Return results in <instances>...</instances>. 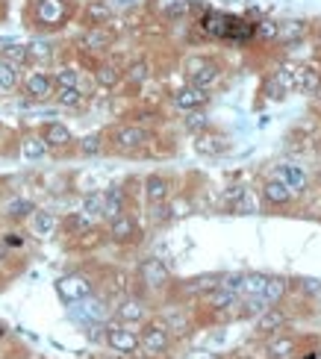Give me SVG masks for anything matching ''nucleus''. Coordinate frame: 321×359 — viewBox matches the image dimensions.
Returning a JSON list of instances; mask_svg holds the SVG:
<instances>
[{"mask_svg": "<svg viewBox=\"0 0 321 359\" xmlns=\"http://www.w3.org/2000/svg\"><path fill=\"white\" fill-rule=\"evenodd\" d=\"M92 291H95L92 280L83 277V274H65V277L57 280V295H59L65 303H77V300L88 298Z\"/></svg>", "mask_w": 321, "mask_h": 359, "instance_id": "obj_1", "label": "nucleus"}, {"mask_svg": "<svg viewBox=\"0 0 321 359\" xmlns=\"http://www.w3.org/2000/svg\"><path fill=\"white\" fill-rule=\"evenodd\" d=\"M65 18H68L65 0H36V21L41 27H62Z\"/></svg>", "mask_w": 321, "mask_h": 359, "instance_id": "obj_2", "label": "nucleus"}, {"mask_svg": "<svg viewBox=\"0 0 321 359\" xmlns=\"http://www.w3.org/2000/svg\"><path fill=\"white\" fill-rule=\"evenodd\" d=\"M271 180L283 183V186L289 189L292 194H301V192L307 189V171H304L301 165H292V162H283V165L274 168Z\"/></svg>", "mask_w": 321, "mask_h": 359, "instance_id": "obj_3", "label": "nucleus"}, {"mask_svg": "<svg viewBox=\"0 0 321 359\" xmlns=\"http://www.w3.org/2000/svg\"><path fill=\"white\" fill-rule=\"evenodd\" d=\"M139 277H142V283H145L148 289H162V286H168V280H171V271H168V265L162 263V259H145L142 263V268H139Z\"/></svg>", "mask_w": 321, "mask_h": 359, "instance_id": "obj_4", "label": "nucleus"}, {"mask_svg": "<svg viewBox=\"0 0 321 359\" xmlns=\"http://www.w3.org/2000/svg\"><path fill=\"white\" fill-rule=\"evenodd\" d=\"M106 345L118 353H136L139 351V336L133 330H127V327H121V324H109L106 327Z\"/></svg>", "mask_w": 321, "mask_h": 359, "instance_id": "obj_5", "label": "nucleus"}, {"mask_svg": "<svg viewBox=\"0 0 321 359\" xmlns=\"http://www.w3.org/2000/svg\"><path fill=\"white\" fill-rule=\"evenodd\" d=\"M71 315H74L77 321H83V324H97V321H106V303L88 295V298H83V300H77V303H74Z\"/></svg>", "mask_w": 321, "mask_h": 359, "instance_id": "obj_6", "label": "nucleus"}, {"mask_svg": "<svg viewBox=\"0 0 321 359\" xmlns=\"http://www.w3.org/2000/svg\"><path fill=\"white\" fill-rule=\"evenodd\" d=\"M148 139H150V136H148L142 127H121V130H115V136H113L115 147L121 150V154H133V150L145 147Z\"/></svg>", "mask_w": 321, "mask_h": 359, "instance_id": "obj_7", "label": "nucleus"}, {"mask_svg": "<svg viewBox=\"0 0 321 359\" xmlns=\"http://www.w3.org/2000/svg\"><path fill=\"white\" fill-rule=\"evenodd\" d=\"M218 65L209 62V59H192L189 62V80L192 85H197V89H206V85H213L218 80Z\"/></svg>", "mask_w": 321, "mask_h": 359, "instance_id": "obj_8", "label": "nucleus"}, {"mask_svg": "<svg viewBox=\"0 0 321 359\" xmlns=\"http://www.w3.org/2000/svg\"><path fill=\"white\" fill-rule=\"evenodd\" d=\"M53 77H48V74H41V71H32L27 83H24V94L30 97V101H48V97L53 94Z\"/></svg>", "mask_w": 321, "mask_h": 359, "instance_id": "obj_9", "label": "nucleus"}, {"mask_svg": "<svg viewBox=\"0 0 321 359\" xmlns=\"http://www.w3.org/2000/svg\"><path fill=\"white\" fill-rule=\"evenodd\" d=\"M168 330L162 327V324H148L145 333L139 336V345H145V351L150 353H162V351H168Z\"/></svg>", "mask_w": 321, "mask_h": 359, "instance_id": "obj_10", "label": "nucleus"}, {"mask_svg": "<svg viewBox=\"0 0 321 359\" xmlns=\"http://www.w3.org/2000/svg\"><path fill=\"white\" fill-rule=\"evenodd\" d=\"M124 206H127V194L121 186H109L104 192V215L101 218H118V215H124Z\"/></svg>", "mask_w": 321, "mask_h": 359, "instance_id": "obj_11", "label": "nucleus"}, {"mask_svg": "<svg viewBox=\"0 0 321 359\" xmlns=\"http://www.w3.org/2000/svg\"><path fill=\"white\" fill-rule=\"evenodd\" d=\"M113 30H106V24H97V27H88L86 32H83V41L80 45L86 48V50H106L109 45H113Z\"/></svg>", "mask_w": 321, "mask_h": 359, "instance_id": "obj_12", "label": "nucleus"}, {"mask_svg": "<svg viewBox=\"0 0 321 359\" xmlns=\"http://www.w3.org/2000/svg\"><path fill=\"white\" fill-rule=\"evenodd\" d=\"M209 101V94H206V89H197V85H186V89H180L174 94V103L180 106V110H201V106Z\"/></svg>", "mask_w": 321, "mask_h": 359, "instance_id": "obj_13", "label": "nucleus"}, {"mask_svg": "<svg viewBox=\"0 0 321 359\" xmlns=\"http://www.w3.org/2000/svg\"><path fill=\"white\" fill-rule=\"evenodd\" d=\"M115 315H118V321H121V324H139V321H145L148 307H145V303H142L139 298H127V300H121V303H118Z\"/></svg>", "mask_w": 321, "mask_h": 359, "instance_id": "obj_14", "label": "nucleus"}, {"mask_svg": "<svg viewBox=\"0 0 321 359\" xmlns=\"http://www.w3.org/2000/svg\"><path fill=\"white\" fill-rule=\"evenodd\" d=\"M41 139H44V145H48V147H68L71 141H74V139H71V130L65 127V124H59V121L44 124Z\"/></svg>", "mask_w": 321, "mask_h": 359, "instance_id": "obj_15", "label": "nucleus"}, {"mask_svg": "<svg viewBox=\"0 0 321 359\" xmlns=\"http://www.w3.org/2000/svg\"><path fill=\"white\" fill-rule=\"evenodd\" d=\"M30 227H32V233H36L39 238H50L53 233H57L59 218L53 212H48V209H36V212H32Z\"/></svg>", "mask_w": 321, "mask_h": 359, "instance_id": "obj_16", "label": "nucleus"}, {"mask_svg": "<svg viewBox=\"0 0 321 359\" xmlns=\"http://www.w3.org/2000/svg\"><path fill=\"white\" fill-rule=\"evenodd\" d=\"M168 192H171V183L162 177V174H150L145 180V198L150 203H165L168 201Z\"/></svg>", "mask_w": 321, "mask_h": 359, "instance_id": "obj_17", "label": "nucleus"}, {"mask_svg": "<svg viewBox=\"0 0 321 359\" xmlns=\"http://www.w3.org/2000/svg\"><path fill=\"white\" fill-rule=\"evenodd\" d=\"M286 321H289V318H286L283 309L269 307V309H265L260 318H257V330H260V333H278V330L286 327Z\"/></svg>", "mask_w": 321, "mask_h": 359, "instance_id": "obj_18", "label": "nucleus"}, {"mask_svg": "<svg viewBox=\"0 0 321 359\" xmlns=\"http://www.w3.org/2000/svg\"><path fill=\"white\" fill-rule=\"evenodd\" d=\"M109 236H113V242H130L136 236V221L130 215H118V218L109 221Z\"/></svg>", "mask_w": 321, "mask_h": 359, "instance_id": "obj_19", "label": "nucleus"}, {"mask_svg": "<svg viewBox=\"0 0 321 359\" xmlns=\"http://www.w3.org/2000/svg\"><path fill=\"white\" fill-rule=\"evenodd\" d=\"M201 27H204V32H209V36H215V39H227V27H230V15H221V12H209L204 15V21H201Z\"/></svg>", "mask_w": 321, "mask_h": 359, "instance_id": "obj_20", "label": "nucleus"}, {"mask_svg": "<svg viewBox=\"0 0 321 359\" xmlns=\"http://www.w3.org/2000/svg\"><path fill=\"white\" fill-rule=\"evenodd\" d=\"M262 198L269 201L271 206H286L292 201V192L283 186V183H278V180H269L265 183V189H262Z\"/></svg>", "mask_w": 321, "mask_h": 359, "instance_id": "obj_21", "label": "nucleus"}, {"mask_svg": "<svg viewBox=\"0 0 321 359\" xmlns=\"http://www.w3.org/2000/svg\"><path fill=\"white\" fill-rule=\"evenodd\" d=\"M236 300H239L236 291H230V289H224V286H215V289L206 295V303H209L213 309H230V307H236Z\"/></svg>", "mask_w": 321, "mask_h": 359, "instance_id": "obj_22", "label": "nucleus"}, {"mask_svg": "<svg viewBox=\"0 0 321 359\" xmlns=\"http://www.w3.org/2000/svg\"><path fill=\"white\" fill-rule=\"evenodd\" d=\"M318 89H321V71H315V68H301V74H298L295 92H301V94H315Z\"/></svg>", "mask_w": 321, "mask_h": 359, "instance_id": "obj_23", "label": "nucleus"}, {"mask_svg": "<svg viewBox=\"0 0 321 359\" xmlns=\"http://www.w3.org/2000/svg\"><path fill=\"white\" fill-rule=\"evenodd\" d=\"M269 283V274H242V289H239V295H245V298H260V291L262 286Z\"/></svg>", "mask_w": 321, "mask_h": 359, "instance_id": "obj_24", "label": "nucleus"}, {"mask_svg": "<svg viewBox=\"0 0 321 359\" xmlns=\"http://www.w3.org/2000/svg\"><path fill=\"white\" fill-rule=\"evenodd\" d=\"M283 295H286V280H280V277H269V283H265L262 291H260V298L269 303V307H274Z\"/></svg>", "mask_w": 321, "mask_h": 359, "instance_id": "obj_25", "label": "nucleus"}, {"mask_svg": "<svg viewBox=\"0 0 321 359\" xmlns=\"http://www.w3.org/2000/svg\"><path fill=\"white\" fill-rule=\"evenodd\" d=\"M269 356L271 359H292L295 356V339H289V336L271 339L269 342Z\"/></svg>", "mask_w": 321, "mask_h": 359, "instance_id": "obj_26", "label": "nucleus"}, {"mask_svg": "<svg viewBox=\"0 0 321 359\" xmlns=\"http://www.w3.org/2000/svg\"><path fill=\"white\" fill-rule=\"evenodd\" d=\"M192 12V0H162V15L168 21H180Z\"/></svg>", "mask_w": 321, "mask_h": 359, "instance_id": "obj_27", "label": "nucleus"}, {"mask_svg": "<svg viewBox=\"0 0 321 359\" xmlns=\"http://www.w3.org/2000/svg\"><path fill=\"white\" fill-rule=\"evenodd\" d=\"M80 212L86 215V218H101L104 215V192H88L83 198Z\"/></svg>", "mask_w": 321, "mask_h": 359, "instance_id": "obj_28", "label": "nucleus"}, {"mask_svg": "<svg viewBox=\"0 0 321 359\" xmlns=\"http://www.w3.org/2000/svg\"><path fill=\"white\" fill-rule=\"evenodd\" d=\"M18 80H21L18 65L6 62V59H0V92H12L15 85H18Z\"/></svg>", "mask_w": 321, "mask_h": 359, "instance_id": "obj_29", "label": "nucleus"}, {"mask_svg": "<svg viewBox=\"0 0 321 359\" xmlns=\"http://www.w3.org/2000/svg\"><path fill=\"white\" fill-rule=\"evenodd\" d=\"M109 18H113V6H109L106 0H104V3H88V6H86V21H88L92 27L106 24Z\"/></svg>", "mask_w": 321, "mask_h": 359, "instance_id": "obj_30", "label": "nucleus"}, {"mask_svg": "<svg viewBox=\"0 0 321 359\" xmlns=\"http://www.w3.org/2000/svg\"><path fill=\"white\" fill-rule=\"evenodd\" d=\"M21 154H24V159H41L48 154V145H44L41 136H27L21 141Z\"/></svg>", "mask_w": 321, "mask_h": 359, "instance_id": "obj_31", "label": "nucleus"}, {"mask_svg": "<svg viewBox=\"0 0 321 359\" xmlns=\"http://www.w3.org/2000/svg\"><path fill=\"white\" fill-rule=\"evenodd\" d=\"M95 80H97V85H104V89H115L121 83V71L115 65H101V68L95 71Z\"/></svg>", "mask_w": 321, "mask_h": 359, "instance_id": "obj_32", "label": "nucleus"}, {"mask_svg": "<svg viewBox=\"0 0 321 359\" xmlns=\"http://www.w3.org/2000/svg\"><path fill=\"white\" fill-rule=\"evenodd\" d=\"M36 212V203L27 201V198H15V201H9L6 203V215L9 218H27V215Z\"/></svg>", "mask_w": 321, "mask_h": 359, "instance_id": "obj_33", "label": "nucleus"}, {"mask_svg": "<svg viewBox=\"0 0 321 359\" xmlns=\"http://www.w3.org/2000/svg\"><path fill=\"white\" fill-rule=\"evenodd\" d=\"M53 85H57V89H74V85H80V71L77 68H59L57 77H53Z\"/></svg>", "mask_w": 321, "mask_h": 359, "instance_id": "obj_34", "label": "nucleus"}, {"mask_svg": "<svg viewBox=\"0 0 321 359\" xmlns=\"http://www.w3.org/2000/svg\"><path fill=\"white\" fill-rule=\"evenodd\" d=\"M150 77V65L145 62V59H139V62H133L130 68H127V80L133 83V85H142Z\"/></svg>", "mask_w": 321, "mask_h": 359, "instance_id": "obj_35", "label": "nucleus"}, {"mask_svg": "<svg viewBox=\"0 0 321 359\" xmlns=\"http://www.w3.org/2000/svg\"><path fill=\"white\" fill-rule=\"evenodd\" d=\"M3 59L21 68V65L30 59V48H27V45H9V48H3Z\"/></svg>", "mask_w": 321, "mask_h": 359, "instance_id": "obj_36", "label": "nucleus"}, {"mask_svg": "<svg viewBox=\"0 0 321 359\" xmlns=\"http://www.w3.org/2000/svg\"><path fill=\"white\" fill-rule=\"evenodd\" d=\"M57 101H59V106H68V110L80 106V103H83L80 85H74V89H59V92H57Z\"/></svg>", "mask_w": 321, "mask_h": 359, "instance_id": "obj_37", "label": "nucleus"}, {"mask_svg": "<svg viewBox=\"0 0 321 359\" xmlns=\"http://www.w3.org/2000/svg\"><path fill=\"white\" fill-rule=\"evenodd\" d=\"M80 150H83V156L101 154V150H104V136H101V133H88V136L80 141Z\"/></svg>", "mask_w": 321, "mask_h": 359, "instance_id": "obj_38", "label": "nucleus"}, {"mask_svg": "<svg viewBox=\"0 0 321 359\" xmlns=\"http://www.w3.org/2000/svg\"><path fill=\"white\" fill-rule=\"evenodd\" d=\"M298 74H301V68L298 65H283L280 74H274L283 85H286V92H295V85H298Z\"/></svg>", "mask_w": 321, "mask_h": 359, "instance_id": "obj_39", "label": "nucleus"}, {"mask_svg": "<svg viewBox=\"0 0 321 359\" xmlns=\"http://www.w3.org/2000/svg\"><path fill=\"white\" fill-rule=\"evenodd\" d=\"M286 94H289V92H286V85L278 77H271L269 83H265V97H269V101H283Z\"/></svg>", "mask_w": 321, "mask_h": 359, "instance_id": "obj_40", "label": "nucleus"}, {"mask_svg": "<svg viewBox=\"0 0 321 359\" xmlns=\"http://www.w3.org/2000/svg\"><path fill=\"white\" fill-rule=\"evenodd\" d=\"M233 209H236V215H251V212H257V203L251 201V194H239Z\"/></svg>", "mask_w": 321, "mask_h": 359, "instance_id": "obj_41", "label": "nucleus"}, {"mask_svg": "<svg viewBox=\"0 0 321 359\" xmlns=\"http://www.w3.org/2000/svg\"><path fill=\"white\" fill-rule=\"evenodd\" d=\"M206 127V115L201 112H189V118H186V130H192V133H197V130Z\"/></svg>", "mask_w": 321, "mask_h": 359, "instance_id": "obj_42", "label": "nucleus"}, {"mask_svg": "<svg viewBox=\"0 0 321 359\" xmlns=\"http://www.w3.org/2000/svg\"><path fill=\"white\" fill-rule=\"evenodd\" d=\"M139 3H142V0H113V3H109V6H113V9H121V12H127V9L139 6Z\"/></svg>", "mask_w": 321, "mask_h": 359, "instance_id": "obj_43", "label": "nucleus"}, {"mask_svg": "<svg viewBox=\"0 0 321 359\" xmlns=\"http://www.w3.org/2000/svg\"><path fill=\"white\" fill-rule=\"evenodd\" d=\"M3 245H6V247H21V245H24V238H21L18 233H6V238H3Z\"/></svg>", "mask_w": 321, "mask_h": 359, "instance_id": "obj_44", "label": "nucleus"}, {"mask_svg": "<svg viewBox=\"0 0 321 359\" xmlns=\"http://www.w3.org/2000/svg\"><path fill=\"white\" fill-rule=\"evenodd\" d=\"M260 32H262V36H278V24H271V21H262Z\"/></svg>", "mask_w": 321, "mask_h": 359, "instance_id": "obj_45", "label": "nucleus"}, {"mask_svg": "<svg viewBox=\"0 0 321 359\" xmlns=\"http://www.w3.org/2000/svg\"><path fill=\"white\" fill-rule=\"evenodd\" d=\"M3 254H6V245H3V238H0V259H3Z\"/></svg>", "mask_w": 321, "mask_h": 359, "instance_id": "obj_46", "label": "nucleus"}, {"mask_svg": "<svg viewBox=\"0 0 321 359\" xmlns=\"http://www.w3.org/2000/svg\"><path fill=\"white\" fill-rule=\"evenodd\" d=\"M3 336H6V327H3V324H0V339H3Z\"/></svg>", "mask_w": 321, "mask_h": 359, "instance_id": "obj_47", "label": "nucleus"}, {"mask_svg": "<svg viewBox=\"0 0 321 359\" xmlns=\"http://www.w3.org/2000/svg\"><path fill=\"white\" fill-rule=\"evenodd\" d=\"M318 154H321V141H318Z\"/></svg>", "mask_w": 321, "mask_h": 359, "instance_id": "obj_48", "label": "nucleus"}, {"mask_svg": "<svg viewBox=\"0 0 321 359\" xmlns=\"http://www.w3.org/2000/svg\"><path fill=\"white\" fill-rule=\"evenodd\" d=\"M318 180H321V168H318Z\"/></svg>", "mask_w": 321, "mask_h": 359, "instance_id": "obj_49", "label": "nucleus"}]
</instances>
